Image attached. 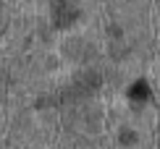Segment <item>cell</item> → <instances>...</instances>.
I'll return each instance as SVG.
<instances>
[{
    "label": "cell",
    "instance_id": "obj_1",
    "mask_svg": "<svg viewBox=\"0 0 160 149\" xmlns=\"http://www.w3.org/2000/svg\"><path fill=\"white\" fill-rule=\"evenodd\" d=\"M129 97H131V99H137V102H142V99H150V86L144 84V81H137V84L129 89Z\"/></svg>",
    "mask_w": 160,
    "mask_h": 149
}]
</instances>
